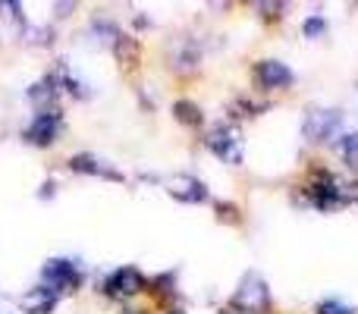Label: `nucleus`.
Instances as JSON below:
<instances>
[{
    "label": "nucleus",
    "mask_w": 358,
    "mask_h": 314,
    "mask_svg": "<svg viewBox=\"0 0 358 314\" xmlns=\"http://www.w3.org/2000/svg\"><path fill=\"white\" fill-rule=\"evenodd\" d=\"M236 314H264L267 311V283L258 273H245L233 296Z\"/></svg>",
    "instance_id": "nucleus-1"
},
{
    "label": "nucleus",
    "mask_w": 358,
    "mask_h": 314,
    "mask_svg": "<svg viewBox=\"0 0 358 314\" xmlns=\"http://www.w3.org/2000/svg\"><path fill=\"white\" fill-rule=\"evenodd\" d=\"M41 280H44L41 286L50 290L54 296H60V292H76L82 286V273L76 271V264L73 261H60V258H54V261L44 264Z\"/></svg>",
    "instance_id": "nucleus-2"
},
{
    "label": "nucleus",
    "mask_w": 358,
    "mask_h": 314,
    "mask_svg": "<svg viewBox=\"0 0 358 314\" xmlns=\"http://www.w3.org/2000/svg\"><path fill=\"white\" fill-rule=\"evenodd\" d=\"M208 148L214 151L223 164H242V136L233 126H217L208 136Z\"/></svg>",
    "instance_id": "nucleus-3"
},
{
    "label": "nucleus",
    "mask_w": 358,
    "mask_h": 314,
    "mask_svg": "<svg viewBox=\"0 0 358 314\" xmlns=\"http://www.w3.org/2000/svg\"><path fill=\"white\" fill-rule=\"evenodd\" d=\"M340 126H343V117L336 110H311L305 117L302 132L308 142H330L340 132Z\"/></svg>",
    "instance_id": "nucleus-4"
},
{
    "label": "nucleus",
    "mask_w": 358,
    "mask_h": 314,
    "mask_svg": "<svg viewBox=\"0 0 358 314\" xmlns=\"http://www.w3.org/2000/svg\"><path fill=\"white\" fill-rule=\"evenodd\" d=\"M145 290V277L138 267H120L117 273H110L104 283V292L110 299H132Z\"/></svg>",
    "instance_id": "nucleus-5"
},
{
    "label": "nucleus",
    "mask_w": 358,
    "mask_h": 314,
    "mask_svg": "<svg viewBox=\"0 0 358 314\" xmlns=\"http://www.w3.org/2000/svg\"><path fill=\"white\" fill-rule=\"evenodd\" d=\"M164 189H167V195H173L176 201H185V204H198L208 198V189H204L201 179L189 176V173H176V176H170L167 183H164Z\"/></svg>",
    "instance_id": "nucleus-6"
},
{
    "label": "nucleus",
    "mask_w": 358,
    "mask_h": 314,
    "mask_svg": "<svg viewBox=\"0 0 358 314\" xmlns=\"http://www.w3.org/2000/svg\"><path fill=\"white\" fill-rule=\"evenodd\" d=\"M60 126H63V117L57 110H44V113H38L35 120H31V126L25 129V142L29 145H50L57 138V132H60Z\"/></svg>",
    "instance_id": "nucleus-7"
},
{
    "label": "nucleus",
    "mask_w": 358,
    "mask_h": 314,
    "mask_svg": "<svg viewBox=\"0 0 358 314\" xmlns=\"http://www.w3.org/2000/svg\"><path fill=\"white\" fill-rule=\"evenodd\" d=\"M311 201H315L321 210L340 208V204H346L343 201V185L336 183L330 173H317L315 183H311Z\"/></svg>",
    "instance_id": "nucleus-8"
},
{
    "label": "nucleus",
    "mask_w": 358,
    "mask_h": 314,
    "mask_svg": "<svg viewBox=\"0 0 358 314\" xmlns=\"http://www.w3.org/2000/svg\"><path fill=\"white\" fill-rule=\"evenodd\" d=\"M255 79H258L261 88L273 92V88L289 85V82H292V69L283 66L280 60H261L258 66H255Z\"/></svg>",
    "instance_id": "nucleus-9"
},
{
    "label": "nucleus",
    "mask_w": 358,
    "mask_h": 314,
    "mask_svg": "<svg viewBox=\"0 0 358 314\" xmlns=\"http://www.w3.org/2000/svg\"><path fill=\"white\" fill-rule=\"evenodd\" d=\"M54 305H57V296L50 290H44V286H35V290H29L19 299V308L25 314H50Z\"/></svg>",
    "instance_id": "nucleus-10"
},
{
    "label": "nucleus",
    "mask_w": 358,
    "mask_h": 314,
    "mask_svg": "<svg viewBox=\"0 0 358 314\" xmlns=\"http://www.w3.org/2000/svg\"><path fill=\"white\" fill-rule=\"evenodd\" d=\"M69 166H73L76 173H94V176H107V179H120V173L113 170V166H104L98 157L92 155H76L69 160Z\"/></svg>",
    "instance_id": "nucleus-11"
},
{
    "label": "nucleus",
    "mask_w": 358,
    "mask_h": 314,
    "mask_svg": "<svg viewBox=\"0 0 358 314\" xmlns=\"http://www.w3.org/2000/svg\"><path fill=\"white\" fill-rule=\"evenodd\" d=\"M173 113H176V120L182 126H201V110H198V104H192V101H176L173 104Z\"/></svg>",
    "instance_id": "nucleus-12"
},
{
    "label": "nucleus",
    "mask_w": 358,
    "mask_h": 314,
    "mask_svg": "<svg viewBox=\"0 0 358 314\" xmlns=\"http://www.w3.org/2000/svg\"><path fill=\"white\" fill-rule=\"evenodd\" d=\"M340 151H343V157H346L349 166H358V132H352V136L343 138Z\"/></svg>",
    "instance_id": "nucleus-13"
},
{
    "label": "nucleus",
    "mask_w": 358,
    "mask_h": 314,
    "mask_svg": "<svg viewBox=\"0 0 358 314\" xmlns=\"http://www.w3.org/2000/svg\"><path fill=\"white\" fill-rule=\"evenodd\" d=\"M57 94V88H54V79H44L41 85H35L31 88V98L35 101H50Z\"/></svg>",
    "instance_id": "nucleus-14"
},
{
    "label": "nucleus",
    "mask_w": 358,
    "mask_h": 314,
    "mask_svg": "<svg viewBox=\"0 0 358 314\" xmlns=\"http://www.w3.org/2000/svg\"><path fill=\"white\" fill-rule=\"evenodd\" d=\"M317 314H352V308L343 302H336V299H327V302L317 305Z\"/></svg>",
    "instance_id": "nucleus-15"
},
{
    "label": "nucleus",
    "mask_w": 358,
    "mask_h": 314,
    "mask_svg": "<svg viewBox=\"0 0 358 314\" xmlns=\"http://www.w3.org/2000/svg\"><path fill=\"white\" fill-rule=\"evenodd\" d=\"M324 29H327V25H324V19H308V22H305V35H308V38L321 35Z\"/></svg>",
    "instance_id": "nucleus-16"
},
{
    "label": "nucleus",
    "mask_w": 358,
    "mask_h": 314,
    "mask_svg": "<svg viewBox=\"0 0 358 314\" xmlns=\"http://www.w3.org/2000/svg\"><path fill=\"white\" fill-rule=\"evenodd\" d=\"M167 314H182V311H179V308H173V311H167Z\"/></svg>",
    "instance_id": "nucleus-17"
}]
</instances>
